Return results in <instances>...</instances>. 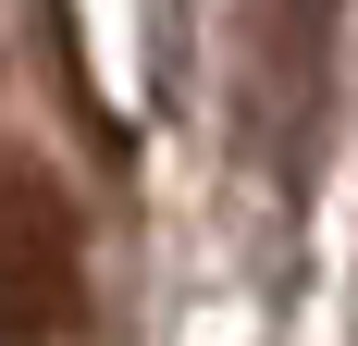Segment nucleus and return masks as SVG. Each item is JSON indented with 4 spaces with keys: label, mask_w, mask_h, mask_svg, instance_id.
Masks as SVG:
<instances>
[{
    "label": "nucleus",
    "mask_w": 358,
    "mask_h": 346,
    "mask_svg": "<svg viewBox=\"0 0 358 346\" xmlns=\"http://www.w3.org/2000/svg\"><path fill=\"white\" fill-rule=\"evenodd\" d=\"M74 321V210L50 173L0 161V346H50Z\"/></svg>",
    "instance_id": "f257e3e1"
}]
</instances>
